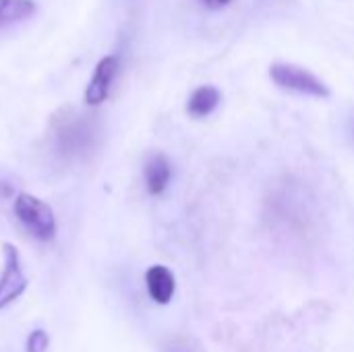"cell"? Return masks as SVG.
I'll list each match as a JSON object with an SVG mask.
<instances>
[{"label":"cell","mask_w":354,"mask_h":352,"mask_svg":"<svg viewBox=\"0 0 354 352\" xmlns=\"http://www.w3.org/2000/svg\"><path fill=\"white\" fill-rule=\"evenodd\" d=\"M263 222L280 243L290 247L309 245L319 228V207L313 189L292 174L276 178L263 199Z\"/></svg>","instance_id":"1"},{"label":"cell","mask_w":354,"mask_h":352,"mask_svg":"<svg viewBox=\"0 0 354 352\" xmlns=\"http://www.w3.org/2000/svg\"><path fill=\"white\" fill-rule=\"evenodd\" d=\"M52 149L62 160H83L97 147L100 127L95 116L79 112L75 106L58 108L48 127Z\"/></svg>","instance_id":"2"},{"label":"cell","mask_w":354,"mask_h":352,"mask_svg":"<svg viewBox=\"0 0 354 352\" xmlns=\"http://www.w3.org/2000/svg\"><path fill=\"white\" fill-rule=\"evenodd\" d=\"M12 212L21 226L37 241L48 243L56 237V216L52 207L31 193H19L12 203Z\"/></svg>","instance_id":"3"},{"label":"cell","mask_w":354,"mask_h":352,"mask_svg":"<svg viewBox=\"0 0 354 352\" xmlns=\"http://www.w3.org/2000/svg\"><path fill=\"white\" fill-rule=\"evenodd\" d=\"M270 77L280 89H288L295 93L322 98V100L330 98V93H332L330 87L317 75H313L309 68L292 64V62H274L270 66Z\"/></svg>","instance_id":"4"},{"label":"cell","mask_w":354,"mask_h":352,"mask_svg":"<svg viewBox=\"0 0 354 352\" xmlns=\"http://www.w3.org/2000/svg\"><path fill=\"white\" fill-rule=\"evenodd\" d=\"M2 255H4V268L0 274V311L12 305L29 286V280L21 266L19 249L10 243H4Z\"/></svg>","instance_id":"5"},{"label":"cell","mask_w":354,"mask_h":352,"mask_svg":"<svg viewBox=\"0 0 354 352\" xmlns=\"http://www.w3.org/2000/svg\"><path fill=\"white\" fill-rule=\"evenodd\" d=\"M118 68H120V60L116 54H108L104 56L95 68H93V75L85 87V95H83V102L91 108L95 106H102L108 95H110V89L114 85V79L118 75Z\"/></svg>","instance_id":"6"},{"label":"cell","mask_w":354,"mask_h":352,"mask_svg":"<svg viewBox=\"0 0 354 352\" xmlns=\"http://www.w3.org/2000/svg\"><path fill=\"white\" fill-rule=\"evenodd\" d=\"M145 288L156 305H168L176 293V278L166 266H151L145 272Z\"/></svg>","instance_id":"7"},{"label":"cell","mask_w":354,"mask_h":352,"mask_svg":"<svg viewBox=\"0 0 354 352\" xmlns=\"http://www.w3.org/2000/svg\"><path fill=\"white\" fill-rule=\"evenodd\" d=\"M172 178V166L164 154H151L143 164V180L149 195H162Z\"/></svg>","instance_id":"8"},{"label":"cell","mask_w":354,"mask_h":352,"mask_svg":"<svg viewBox=\"0 0 354 352\" xmlns=\"http://www.w3.org/2000/svg\"><path fill=\"white\" fill-rule=\"evenodd\" d=\"M220 102H222V93L214 85H201L191 93L187 102V112L193 118H205L220 106Z\"/></svg>","instance_id":"9"},{"label":"cell","mask_w":354,"mask_h":352,"mask_svg":"<svg viewBox=\"0 0 354 352\" xmlns=\"http://www.w3.org/2000/svg\"><path fill=\"white\" fill-rule=\"evenodd\" d=\"M35 10V0H0V29L33 17Z\"/></svg>","instance_id":"10"},{"label":"cell","mask_w":354,"mask_h":352,"mask_svg":"<svg viewBox=\"0 0 354 352\" xmlns=\"http://www.w3.org/2000/svg\"><path fill=\"white\" fill-rule=\"evenodd\" d=\"M48 349H50V336L46 330L37 328L27 336L25 352H48Z\"/></svg>","instance_id":"11"},{"label":"cell","mask_w":354,"mask_h":352,"mask_svg":"<svg viewBox=\"0 0 354 352\" xmlns=\"http://www.w3.org/2000/svg\"><path fill=\"white\" fill-rule=\"evenodd\" d=\"M205 8H212V10H220V8H224V6H228L230 2H234V0H199Z\"/></svg>","instance_id":"12"},{"label":"cell","mask_w":354,"mask_h":352,"mask_svg":"<svg viewBox=\"0 0 354 352\" xmlns=\"http://www.w3.org/2000/svg\"><path fill=\"white\" fill-rule=\"evenodd\" d=\"M348 135L353 137V143H354V116L351 118V122H348Z\"/></svg>","instance_id":"13"}]
</instances>
